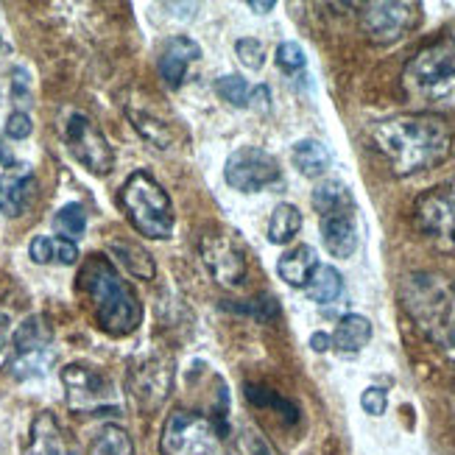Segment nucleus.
Wrapping results in <instances>:
<instances>
[{"label":"nucleus","mask_w":455,"mask_h":455,"mask_svg":"<svg viewBox=\"0 0 455 455\" xmlns=\"http://www.w3.org/2000/svg\"><path fill=\"white\" fill-rule=\"evenodd\" d=\"M371 140L397 176L422 173L442 165L452 151V132L439 115L411 112L380 121Z\"/></svg>","instance_id":"nucleus-1"},{"label":"nucleus","mask_w":455,"mask_h":455,"mask_svg":"<svg viewBox=\"0 0 455 455\" xmlns=\"http://www.w3.org/2000/svg\"><path fill=\"white\" fill-rule=\"evenodd\" d=\"M78 291L95 315L98 327L109 335H129L143 322V305L109 257L90 254L78 271Z\"/></svg>","instance_id":"nucleus-2"},{"label":"nucleus","mask_w":455,"mask_h":455,"mask_svg":"<svg viewBox=\"0 0 455 455\" xmlns=\"http://www.w3.org/2000/svg\"><path fill=\"white\" fill-rule=\"evenodd\" d=\"M403 90L422 112H455V43L439 39L422 48L403 70Z\"/></svg>","instance_id":"nucleus-3"},{"label":"nucleus","mask_w":455,"mask_h":455,"mask_svg":"<svg viewBox=\"0 0 455 455\" xmlns=\"http://www.w3.org/2000/svg\"><path fill=\"white\" fill-rule=\"evenodd\" d=\"M121 204L129 215L132 227L151 237V241H165L173 232V202L165 188L148 176L146 171H134L126 185L121 188Z\"/></svg>","instance_id":"nucleus-4"},{"label":"nucleus","mask_w":455,"mask_h":455,"mask_svg":"<svg viewBox=\"0 0 455 455\" xmlns=\"http://www.w3.org/2000/svg\"><path fill=\"white\" fill-rule=\"evenodd\" d=\"M160 450L163 455H237L227 425L190 411H173L165 419Z\"/></svg>","instance_id":"nucleus-5"},{"label":"nucleus","mask_w":455,"mask_h":455,"mask_svg":"<svg viewBox=\"0 0 455 455\" xmlns=\"http://www.w3.org/2000/svg\"><path fill=\"white\" fill-rule=\"evenodd\" d=\"M62 386L68 408L84 417H104V413H121L124 397L117 383L104 369L90 363H70L62 369Z\"/></svg>","instance_id":"nucleus-6"},{"label":"nucleus","mask_w":455,"mask_h":455,"mask_svg":"<svg viewBox=\"0 0 455 455\" xmlns=\"http://www.w3.org/2000/svg\"><path fill=\"white\" fill-rule=\"evenodd\" d=\"M51 347H53V330L43 315H28L23 324H17L12 339V361H9L14 378L26 380V378H36V374H45V369L53 361Z\"/></svg>","instance_id":"nucleus-7"},{"label":"nucleus","mask_w":455,"mask_h":455,"mask_svg":"<svg viewBox=\"0 0 455 455\" xmlns=\"http://www.w3.org/2000/svg\"><path fill=\"white\" fill-rule=\"evenodd\" d=\"M224 180L232 190L260 193L283 182V168L274 154L257 146H243L229 154V160L224 165Z\"/></svg>","instance_id":"nucleus-8"},{"label":"nucleus","mask_w":455,"mask_h":455,"mask_svg":"<svg viewBox=\"0 0 455 455\" xmlns=\"http://www.w3.org/2000/svg\"><path fill=\"white\" fill-rule=\"evenodd\" d=\"M65 143L70 154L82 163L90 173L107 176L115 168V151L107 140V134L84 112H73L65 124Z\"/></svg>","instance_id":"nucleus-9"},{"label":"nucleus","mask_w":455,"mask_h":455,"mask_svg":"<svg viewBox=\"0 0 455 455\" xmlns=\"http://www.w3.org/2000/svg\"><path fill=\"white\" fill-rule=\"evenodd\" d=\"M405 307L422 327H447L444 322L450 319V305L452 293L442 276L433 274H413L403 288Z\"/></svg>","instance_id":"nucleus-10"},{"label":"nucleus","mask_w":455,"mask_h":455,"mask_svg":"<svg viewBox=\"0 0 455 455\" xmlns=\"http://www.w3.org/2000/svg\"><path fill=\"white\" fill-rule=\"evenodd\" d=\"M417 227L444 251H455V180L427 190L417 202Z\"/></svg>","instance_id":"nucleus-11"},{"label":"nucleus","mask_w":455,"mask_h":455,"mask_svg":"<svg viewBox=\"0 0 455 455\" xmlns=\"http://www.w3.org/2000/svg\"><path fill=\"white\" fill-rule=\"evenodd\" d=\"M202 260L210 271V276L221 288H241L246 280V257L243 251L235 246V241H229L227 235H204L202 243Z\"/></svg>","instance_id":"nucleus-12"},{"label":"nucleus","mask_w":455,"mask_h":455,"mask_svg":"<svg viewBox=\"0 0 455 455\" xmlns=\"http://www.w3.org/2000/svg\"><path fill=\"white\" fill-rule=\"evenodd\" d=\"M173 380V369L165 358H143L137 361L129 374V388L132 397L137 400L143 411L160 408L168 397V388Z\"/></svg>","instance_id":"nucleus-13"},{"label":"nucleus","mask_w":455,"mask_h":455,"mask_svg":"<svg viewBox=\"0 0 455 455\" xmlns=\"http://www.w3.org/2000/svg\"><path fill=\"white\" fill-rule=\"evenodd\" d=\"M413 23H417L413 4H366L361 12V26L374 43H394Z\"/></svg>","instance_id":"nucleus-14"},{"label":"nucleus","mask_w":455,"mask_h":455,"mask_svg":"<svg viewBox=\"0 0 455 455\" xmlns=\"http://www.w3.org/2000/svg\"><path fill=\"white\" fill-rule=\"evenodd\" d=\"M319 227H322V241L332 257L349 260L358 251L361 229H358V207L355 204L319 215Z\"/></svg>","instance_id":"nucleus-15"},{"label":"nucleus","mask_w":455,"mask_h":455,"mask_svg":"<svg viewBox=\"0 0 455 455\" xmlns=\"http://www.w3.org/2000/svg\"><path fill=\"white\" fill-rule=\"evenodd\" d=\"M26 455H82V452L68 439L65 427L59 425L53 413L43 411V413H36V419L31 425Z\"/></svg>","instance_id":"nucleus-16"},{"label":"nucleus","mask_w":455,"mask_h":455,"mask_svg":"<svg viewBox=\"0 0 455 455\" xmlns=\"http://www.w3.org/2000/svg\"><path fill=\"white\" fill-rule=\"evenodd\" d=\"M199 56H202V48L199 43H193L190 36H171L160 51V59H156L160 78L171 90H180L190 62H196Z\"/></svg>","instance_id":"nucleus-17"},{"label":"nucleus","mask_w":455,"mask_h":455,"mask_svg":"<svg viewBox=\"0 0 455 455\" xmlns=\"http://www.w3.org/2000/svg\"><path fill=\"white\" fill-rule=\"evenodd\" d=\"M34 173L28 165H12L4 176H0V212L20 215L34 193Z\"/></svg>","instance_id":"nucleus-18"},{"label":"nucleus","mask_w":455,"mask_h":455,"mask_svg":"<svg viewBox=\"0 0 455 455\" xmlns=\"http://www.w3.org/2000/svg\"><path fill=\"white\" fill-rule=\"evenodd\" d=\"M315 268H319V254L307 243L293 246L276 260V274H280L291 288H305Z\"/></svg>","instance_id":"nucleus-19"},{"label":"nucleus","mask_w":455,"mask_h":455,"mask_svg":"<svg viewBox=\"0 0 455 455\" xmlns=\"http://www.w3.org/2000/svg\"><path fill=\"white\" fill-rule=\"evenodd\" d=\"M330 339H332V347L339 352H344V355L361 352L371 341V322L366 319V315L347 313Z\"/></svg>","instance_id":"nucleus-20"},{"label":"nucleus","mask_w":455,"mask_h":455,"mask_svg":"<svg viewBox=\"0 0 455 455\" xmlns=\"http://www.w3.org/2000/svg\"><path fill=\"white\" fill-rule=\"evenodd\" d=\"M31 260L39 266L48 263H59V266H73L78 260V246L73 241H65V237H51V235H36L31 246H28Z\"/></svg>","instance_id":"nucleus-21"},{"label":"nucleus","mask_w":455,"mask_h":455,"mask_svg":"<svg viewBox=\"0 0 455 455\" xmlns=\"http://www.w3.org/2000/svg\"><path fill=\"white\" fill-rule=\"evenodd\" d=\"M109 251H112V257H117V263H121L132 276H137V280H154L156 266L143 246H137L134 241H121V237H115V241H109Z\"/></svg>","instance_id":"nucleus-22"},{"label":"nucleus","mask_w":455,"mask_h":455,"mask_svg":"<svg viewBox=\"0 0 455 455\" xmlns=\"http://www.w3.org/2000/svg\"><path fill=\"white\" fill-rule=\"evenodd\" d=\"M291 160H293L296 171L307 176V180H319V176H324L332 165L330 151L319 140H299L291 151Z\"/></svg>","instance_id":"nucleus-23"},{"label":"nucleus","mask_w":455,"mask_h":455,"mask_svg":"<svg viewBox=\"0 0 455 455\" xmlns=\"http://www.w3.org/2000/svg\"><path fill=\"white\" fill-rule=\"evenodd\" d=\"M305 293H307V299L315 302V305L335 302L344 293V276H341V271L332 268V266H322L319 263V268L310 274V280L305 285Z\"/></svg>","instance_id":"nucleus-24"},{"label":"nucleus","mask_w":455,"mask_h":455,"mask_svg":"<svg viewBox=\"0 0 455 455\" xmlns=\"http://www.w3.org/2000/svg\"><path fill=\"white\" fill-rule=\"evenodd\" d=\"M299 229H302V212H299V207H293L288 202L274 207L271 219H268V241L271 243H276V246L291 243L293 237L299 235Z\"/></svg>","instance_id":"nucleus-25"},{"label":"nucleus","mask_w":455,"mask_h":455,"mask_svg":"<svg viewBox=\"0 0 455 455\" xmlns=\"http://www.w3.org/2000/svg\"><path fill=\"white\" fill-rule=\"evenodd\" d=\"M90 455H134V444L121 425H104L90 442Z\"/></svg>","instance_id":"nucleus-26"},{"label":"nucleus","mask_w":455,"mask_h":455,"mask_svg":"<svg viewBox=\"0 0 455 455\" xmlns=\"http://www.w3.org/2000/svg\"><path fill=\"white\" fill-rule=\"evenodd\" d=\"M310 202H313V207H315V212H319V215L355 204L349 188H347L344 182H339V180H327V182H322L319 188L313 190V199H310Z\"/></svg>","instance_id":"nucleus-27"},{"label":"nucleus","mask_w":455,"mask_h":455,"mask_svg":"<svg viewBox=\"0 0 455 455\" xmlns=\"http://www.w3.org/2000/svg\"><path fill=\"white\" fill-rule=\"evenodd\" d=\"M53 227H56L59 237H65V241L76 243V237H82L84 229H87V210L78 202H70V204H65L62 210L56 212Z\"/></svg>","instance_id":"nucleus-28"},{"label":"nucleus","mask_w":455,"mask_h":455,"mask_svg":"<svg viewBox=\"0 0 455 455\" xmlns=\"http://www.w3.org/2000/svg\"><path fill=\"white\" fill-rule=\"evenodd\" d=\"M215 92H219L221 101H227L232 107H249V101H251V87L241 76L219 78V82H215Z\"/></svg>","instance_id":"nucleus-29"},{"label":"nucleus","mask_w":455,"mask_h":455,"mask_svg":"<svg viewBox=\"0 0 455 455\" xmlns=\"http://www.w3.org/2000/svg\"><path fill=\"white\" fill-rule=\"evenodd\" d=\"M129 117H132L134 129L140 132L151 146L168 148V129L160 121H154V117H148L146 112H134V109H129Z\"/></svg>","instance_id":"nucleus-30"},{"label":"nucleus","mask_w":455,"mask_h":455,"mask_svg":"<svg viewBox=\"0 0 455 455\" xmlns=\"http://www.w3.org/2000/svg\"><path fill=\"white\" fill-rule=\"evenodd\" d=\"M235 53L237 59L249 68V70H260L263 62H266V48L260 39H254V36H243V39H237L235 43Z\"/></svg>","instance_id":"nucleus-31"},{"label":"nucleus","mask_w":455,"mask_h":455,"mask_svg":"<svg viewBox=\"0 0 455 455\" xmlns=\"http://www.w3.org/2000/svg\"><path fill=\"white\" fill-rule=\"evenodd\" d=\"M276 65H280V70H285V73H296L307 65V56L299 43H283L276 48Z\"/></svg>","instance_id":"nucleus-32"},{"label":"nucleus","mask_w":455,"mask_h":455,"mask_svg":"<svg viewBox=\"0 0 455 455\" xmlns=\"http://www.w3.org/2000/svg\"><path fill=\"white\" fill-rule=\"evenodd\" d=\"M12 339H14L12 313L0 307V369H9V361H12Z\"/></svg>","instance_id":"nucleus-33"},{"label":"nucleus","mask_w":455,"mask_h":455,"mask_svg":"<svg viewBox=\"0 0 455 455\" xmlns=\"http://www.w3.org/2000/svg\"><path fill=\"white\" fill-rule=\"evenodd\" d=\"M361 405H363V411L369 413V417H383L386 408H388V397H386V391H383V388L369 386V388L361 394Z\"/></svg>","instance_id":"nucleus-34"},{"label":"nucleus","mask_w":455,"mask_h":455,"mask_svg":"<svg viewBox=\"0 0 455 455\" xmlns=\"http://www.w3.org/2000/svg\"><path fill=\"white\" fill-rule=\"evenodd\" d=\"M34 124H31V117L28 112H12L9 115V121H6V137H12V140H26V137L31 134Z\"/></svg>","instance_id":"nucleus-35"},{"label":"nucleus","mask_w":455,"mask_h":455,"mask_svg":"<svg viewBox=\"0 0 455 455\" xmlns=\"http://www.w3.org/2000/svg\"><path fill=\"white\" fill-rule=\"evenodd\" d=\"M14 84H12V92H14V98H26V92H28V78H26V70L23 68H17L14 70Z\"/></svg>","instance_id":"nucleus-36"},{"label":"nucleus","mask_w":455,"mask_h":455,"mask_svg":"<svg viewBox=\"0 0 455 455\" xmlns=\"http://www.w3.org/2000/svg\"><path fill=\"white\" fill-rule=\"evenodd\" d=\"M310 347L315 349V352H327L330 347H332V339L327 332H313L310 335Z\"/></svg>","instance_id":"nucleus-37"},{"label":"nucleus","mask_w":455,"mask_h":455,"mask_svg":"<svg viewBox=\"0 0 455 455\" xmlns=\"http://www.w3.org/2000/svg\"><path fill=\"white\" fill-rule=\"evenodd\" d=\"M276 4H274V0H266V4H257V0H249V9H254L257 14H266V12H271Z\"/></svg>","instance_id":"nucleus-38"},{"label":"nucleus","mask_w":455,"mask_h":455,"mask_svg":"<svg viewBox=\"0 0 455 455\" xmlns=\"http://www.w3.org/2000/svg\"><path fill=\"white\" fill-rule=\"evenodd\" d=\"M447 339H450V344L455 347V322L450 324V330H447Z\"/></svg>","instance_id":"nucleus-39"},{"label":"nucleus","mask_w":455,"mask_h":455,"mask_svg":"<svg viewBox=\"0 0 455 455\" xmlns=\"http://www.w3.org/2000/svg\"><path fill=\"white\" fill-rule=\"evenodd\" d=\"M0 48H4V39H0Z\"/></svg>","instance_id":"nucleus-40"}]
</instances>
